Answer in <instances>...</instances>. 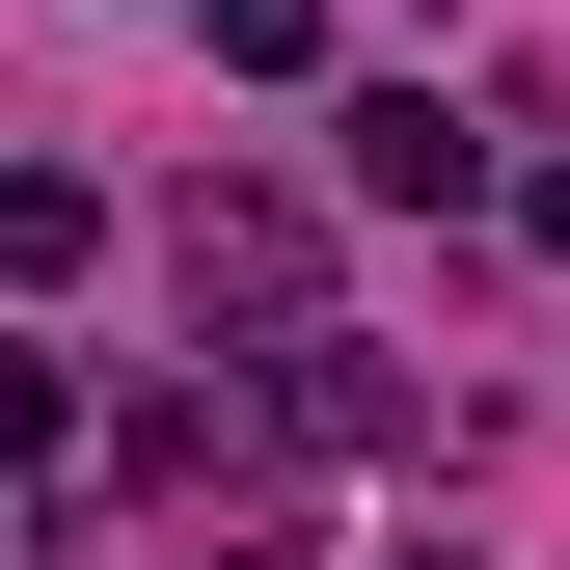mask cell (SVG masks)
Here are the masks:
<instances>
[{
    "instance_id": "7a4b0ae2",
    "label": "cell",
    "mask_w": 570,
    "mask_h": 570,
    "mask_svg": "<svg viewBox=\"0 0 570 570\" xmlns=\"http://www.w3.org/2000/svg\"><path fill=\"white\" fill-rule=\"evenodd\" d=\"M353 190H381V218H462V190H489V136H462L435 82H381V109H353Z\"/></svg>"
},
{
    "instance_id": "277c9868",
    "label": "cell",
    "mask_w": 570,
    "mask_h": 570,
    "mask_svg": "<svg viewBox=\"0 0 570 570\" xmlns=\"http://www.w3.org/2000/svg\"><path fill=\"white\" fill-rule=\"evenodd\" d=\"M517 218H543V245H570V164H543V190H517Z\"/></svg>"
},
{
    "instance_id": "5b68a950",
    "label": "cell",
    "mask_w": 570,
    "mask_h": 570,
    "mask_svg": "<svg viewBox=\"0 0 570 570\" xmlns=\"http://www.w3.org/2000/svg\"><path fill=\"white\" fill-rule=\"evenodd\" d=\"M218 570H272V543H218Z\"/></svg>"
},
{
    "instance_id": "3957f363",
    "label": "cell",
    "mask_w": 570,
    "mask_h": 570,
    "mask_svg": "<svg viewBox=\"0 0 570 570\" xmlns=\"http://www.w3.org/2000/svg\"><path fill=\"white\" fill-rule=\"evenodd\" d=\"M218 55H245V82H299V55H326V0H218Z\"/></svg>"
},
{
    "instance_id": "6da1fadb",
    "label": "cell",
    "mask_w": 570,
    "mask_h": 570,
    "mask_svg": "<svg viewBox=\"0 0 570 570\" xmlns=\"http://www.w3.org/2000/svg\"><path fill=\"white\" fill-rule=\"evenodd\" d=\"M272 435H299V462H381V435H407V381H381L353 326H299V353H272Z\"/></svg>"
}]
</instances>
